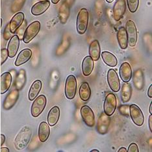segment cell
Returning <instances> with one entry per match:
<instances>
[{
  "mask_svg": "<svg viewBox=\"0 0 152 152\" xmlns=\"http://www.w3.org/2000/svg\"><path fill=\"white\" fill-rule=\"evenodd\" d=\"M110 122V120L109 116L105 114V112L102 113L99 117L98 122V132L101 134H105L107 133L109 128Z\"/></svg>",
  "mask_w": 152,
  "mask_h": 152,
  "instance_id": "obj_12",
  "label": "cell"
},
{
  "mask_svg": "<svg viewBox=\"0 0 152 152\" xmlns=\"http://www.w3.org/2000/svg\"><path fill=\"white\" fill-rule=\"evenodd\" d=\"M70 15V6L64 2L61 5L58 13V16L62 24H65L68 19Z\"/></svg>",
  "mask_w": 152,
  "mask_h": 152,
  "instance_id": "obj_30",
  "label": "cell"
},
{
  "mask_svg": "<svg viewBox=\"0 0 152 152\" xmlns=\"http://www.w3.org/2000/svg\"><path fill=\"white\" fill-rule=\"evenodd\" d=\"M12 76L9 72H5L0 77V93L3 94L7 91L11 86Z\"/></svg>",
  "mask_w": 152,
  "mask_h": 152,
  "instance_id": "obj_14",
  "label": "cell"
},
{
  "mask_svg": "<svg viewBox=\"0 0 152 152\" xmlns=\"http://www.w3.org/2000/svg\"><path fill=\"white\" fill-rule=\"evenodd\" d=\"M129 116L135 125L142 126L144 122V114L140 108L135 104L129 106Z\"/></svg>",
  "mask_w": 152,
  "mask_h": 152,
  "instance_id": "obj_7",
  "label": "cell"
},
{
  "mask_svg": "<svg viewBox=\"0 0 152 152\" xmlns=\"http://www.w3.org/2000/svg\"><path fill=\"white\" fill-rule=\"evenodd\" d=\"M0 151H1V152H9L10 150H9L8 148L3 147V148H0Z\"/></svg>",
  "mask_w": 152,
  "mask_h": 152,
  "instance_id": "obj_41",
  "label": "cell"
},
{
  "mask_svg": "<svg viewBox=\"0 0 152 152\" xmlns=\"http://www.w3.org/2000/svg\"><path fill=\"white\" fill-rule=\"evenodd\" d=\"M133 82L134 87L138 90H142L144 86V78L143 72L141 69H137L134 72L133 75Z\"/></svg>",
  "mask_w": 152,
  "mask_h": 152,
  "instance_id": "obj_21",
  "label": "cell"
},
{
  "mask_svg": "<svg viewBox=\"0 0 152 152\" xmlns=\"http://www.w3.org/2000/svg\"><path fill=\"white\" fill-rule=\"evenodd\" d=\"M81 115L83 122L86 125L90 127H94L95 125V117L94 112L87 105H84L81 108Z\"/></svg>",
  "mask_w": 152,
  "mask_h": 152,
  "instance_id": "obj_9",
  "label": "cell"
},
{
  "mask_svg": "<svg viewBox=\"0 0 152 152\" xmlns=\"http://www.w3.org/2000/svg\"><path fill=\"white\" fill-rule=\"evenodd\" d=\"M107 81L110 88L115 92H118L120 89V82L118 75L115 70L109 69L107 72Z\"/></svg>",
  "mask_w": 152,
  "mask_h": 152,
  "instance_id": "obj_10",
  "label": "cell"
},
{
  "mask_svg": "<svg viewBox=\"0 0 152 152\" xmlns=\"http://www.w3.org/2000/svg\"><path fill=\"white\" fill-rule=\"evenodd\" d=\"M60 0H51V2H52L53 4H57V3H58Z\"/></svg>",
  "mask_w": 152,
  "mask_h": 152,
  "instance_id": "obj_45",
  "label": "cell"
},
{
  "mask_svg": "<svg viewBox=\"0 0 152 152\" xmlns=\"http://www.w3.org/2000/svg\"><path fill=\"white\" fill-rule=\"evenodd\" d=\"M126 10V0H117L113 7L114 18L116 21L119 20L122 18Z\"/></svg>",
  "mask_w": 152,
  "mask_h": 152,
  "instance_id": "obj_13",
  "label": "cell"
},
{
  "mask_svg": "<svg viewBox=\"0 0 152 152\" xmlns=\"http://www.w3.org/2000/svg\"><path fill=\"white\" fill-rule=\"evenodd\" d=\"M47 99L46 96L44 95H40L34 99V101L31 106V115L33 117H37L40 116L44 111L45 107L46 106Z\"/></svg>",
  "mask_w": 152,
  "mask_h": 152,
  "instance_id": "obj_3",
  "label": "cell"
},
{
  "mask_svg": "<svg viewBox=\"0 0 152 152\" xmlns=\"http://www.w3.org/2000/svg\"><path fill=\"white\" fill-rule=\"evenodd\" d=\"M128 152H139V150L138 146L135 143H131L128 148V150H127Z\"/></svg>",
  "mask_w": 152,
  "mask_h": 152,
  "instance_id": "obj_38",
  "label": "cell"
},
{
  "mask_svg": "<svg viewBox=\"0 0 152 152\" xmlns=\"http://www.w3.org/2000/svg\"><path fill=\"white\" fill-rule=\"evenodd\" d=\"M0 143H1V141H0ZM0 146H1V144H0Z\"/></svg>",
  "mask_w": 152,
  "mask_h": 152,
  "instance_id": "obj_50",
  "label": "cell"
},
{
  "mask_svg": "<svg viewBox=\"0 0 152 152\" xmlns=\"http://www.w3.org/2000/svg\"><path fill=\"white\" fill-rule=\"evenodd\" d=\"M148 95L149 97L150 98L152 97V84H151V86L148 88Z\"/></svg>",
  "mask_w": 152,
  "mask_h": 152,
  "instance_id": "obj_40",
  "label": "cell"
},
{
  "mask_svg": "<svg viewBox=\"0 0 152 152\" xmlns=\"http://www.w3.org/2000/svg\"><path fill=\"white\" fill-rule=\"evenodd\" d=\"M26 81V71L23 69H21L19 73L17 76L16 79L15 80V86L17 89H21L24 84H25Z\"/></svg>",
  "mask_w": 152,
  "mask_h": 152,
  "instance_id": "obj_31",
  "label": "cell"
},
{
  "mask_svg": "<svg viewBox=\"0 0 152 152\" xmlns=\"http://www.w3.org/2000/svg\"><path fill=\"white\" fill-rule=\"evenodd\" d=\"M148 124H149V127H150V130L151 131V132L152 131V114L150 115L149 117V120H148Z\"/></svg>",
  "mask_w": 152,
  "mask_h": 152,
  "instance_id": "obj_39",
  "label": "cell"
},
{
  "mask_svg": "<svg viewBox=\"0 0 152 152\" xmlns=\"http://www.w3.org/2000/svg\"><path fill=\"white\" fill-rule=\"evenodd\" d=\"M50 129L48 123L45 122H41L39 128V138L41 142H45L49 138Z\"/></svg>",
  "mask_w": 152,
  "mask_h": 152,
  "instance_id": "obj_23",
  "label": "cell"
},
{
  "mask_svg": "<svg viewBox=\"0 0 152 152\" xmlns=\"http://www.w3.org/2000/svg\"><path fill=\"white\" fill-rule=\"evenodd\" d=\"M1 24L0 23V31H1Z\"/></svg>",
  "mask_w": 152,
  "mask_h": 152,
  "instance_id": "obj_49",
  "label": "cell"
},
{
  "mask_svg": "<svg viewBox=\"0 0 152 152\" xmlns=\"http://www.w3.org/2000/svg\"><path fill=\"white\" fill-rule=\"evenodd\" d=\"M26 26H27V22L26 20H25V21H23L22 25L19 27V28L17 30H18V32H17V35L18 36L20 39H23V34L26 30Z\"/></svg>",
  "mask_w": 152,
  "mask_h": 152,
  "instance_id": "obj_34",
  "label": "cell"
},
{
  "mask_svg": "<svg viewBox=\"0 0 152 152\" xmlns=\"http://www.w3.org/2000/svg\"><path fill=\"white\" fill-rule=\"evenodd\" d=\"M127 6L131 13H135L139 5V0H127Z\"/></svg>",
  "mask_w": 152,
  "mask_h": 152,
  "instance_id": "obj_33",
  "label": "cell"
},
{
  "mask_svg": "<svg viewBox=\"0 0 152 152\" xmlns=\"http://www.w3.org/2000/svg\"><path fill=\"white\" fill-rule=\"evenodd\" d=\"M19 97V90L18 89H13L9 93V94L7 95L6 98L3 102V106L5 110H10L15 106L18 101Z\"/></svg>",
  "mask_w": 152,
  "mask_h": 152,
  "instance_id": "obj_11",
  "label": "cell"
},
{
  "mask_svg": "<svg viewBox=\"0 0 152 152\" xmlns=\"http://www.w3.org/2000/svg\"><path fill=\"white\" fill-rule=\"evenodd\" d=\"M0 64H1V62H0Z\"/></svg>",
  "mask_w": 152,
  "mask_h": 152,
  "instance_id": "obj_51",
  "label": "cell"
},
{
  "mask_svg": "<svg viewBox=\"0 0 152 152\" xmlns=\"http://www.w3.org/2000/svg\"><path fill=\"white\" fill-rule=\"evenodd\" d=\"M102 57L104 63L110 67H115L118 63V60L116 56L109 52H103L102 53Z\"/></svg>",
  "mask_w": 152,
  "mask_h": 152,
  "instance_id": "obj_29",
  "label": "cell"
},
{
  "mask_svg": "<svg viewBox=\"0 0 152 152\" xmlns=\"http://www.w3.org/2000/svg\"><path fill=\"white\" fill-rule=\"evenodd\" d=\"M11 34L12 33L11 32V30H10L9 24H8L5 28L4 33H3V37L5 40H9L11 38Z\"/></svg>",
  "mask_w": 152,
  "mask_h": 152,
  "instance_id": "obj_37",
  "label": "cell"
},
{
  "mask_svg": "<svg viewBox=\"0 0 152 152\" xmlns=\"http://www.w3.org/2000/svg\"><path fill=\"white\" fill-rule=\"evenodd\" d=\"M116 109V98L115 94H109L106 96L104 104H103V110L105 114L111 116Z\"/></svg>",
  "mask_w": 152,
  "mask_h": 152,
  "instance_id": "obj_8",
  "label": "cell"
},
{
  "mask_svg": "<svg viewBox=\"0 0 152 152\" xmlns=\"http://www.w3.org/2000/svg\"><path fill=\"white\" fill-rule=\"evenodd\" d=\"M60 117V109L57 106H54L50 110L48 114V125L53 127L57 123Z\"/></svg>",
  "mask_w": 152,
  "mask_h": 152,
  "instance_id": "obj_19",
  "label": "cell"
},
{
  "mask_svg": "<svg viewBox=\"0 0 152 152\" xmlns=\"http://www.w3.org/2000/svg\"><path fill=\"white\" fill-rule=\"evenodd\" d=\"M91 152H99V150H93L91 151Z\"/></svg>",
  "mask_w": 152,
  "mask_h": 152,
  "instance_id": "obj_48",
  "label": "cell"
},
{
  "mask_svg": "<svg viewBox=\"0 0 152 152\" xmlns=\"http://www.w3.org/2000/svg\"><path fill=\"white\" fill-rule=\"evenodd\" d=\"M20 46V39L18 36L17 35H15L12 36L7 46V51L9 57L10 58H14L16 54H17V52L18 50V48Z\"/></svg>",
  "mask_w": 152,
  "mask_h": 152,
  "instance_id": "obj_16",
  "label": "cell"
},
{
  "mask_svg": "<svg viewBox=\"0 0 152 152\" xmlns=\"http://www.w3.org/2000/svg\"><path fill=\"white\" fill-rule=\"evenodd\" d=\"M100 46L99 41L98 40H94L90 44L89 46V55L94 61H97L99 60L100 56Z\"/></svg>",
  "mask_w": 152,
  "mask_h": 152,
  "instance_id": "obj_24",
  "label": "cell"
},
{
  "mask_svg": "<svg viewBox=\"0 0 152 152\" xmlns=\"http://www.w3.org/2000/svg\"><path fill=\"white\" fill-rule=\"evenodd\" d=\"M40 30V23L39 21H34L30 24L27 27L23 34V41L25 43H29L31 41L37 34L39 33Z\"/></svg>",
  "mask_w": 152,
  "mask_h": 152,
  "instance_id": "obj_4",
  "label": "cell"
},
{
  "mask_svg": "<svg viewBox=\"0 0 152 152\" xmlns=\"http://www.w3.org/2000/svg\"><path fill=\"white\" fill-rule=\"evenodd\" d=\"M120 77L124 82H128L132 77V70L130 65L124 62L120 67Z\"/></svg>",
  "mask_w": 152,
  "mask_h": 152,
  "instance_id": "obj_18",
  "label": "cell"
},
{
  "mask_svg": "<svg viewBox=\"0 0 152 152\" xmlns=\"http://www.w3.org/2000/svg\"><path fill=\"white\" fill-rule=\"evenodd\" d=\"M74 0H66V3L69 6H71V5L74 3Z\"/></svg>",
  "mask_w": 152,
  "mask_h": 152,
  "instance_id": "obj_44",
  "label": "cell"
},
{
  "mask_svg": "<svg viewBox=\"0 0 152 152\" xmlns=\"http://www.w3.org/2000/svg\"><path fill=\"white\" fill-rule=\"evenodd\" d=\"M126 31L129 45L131 47L134 46L137 42V30L135 24L132 20H129L126 22Z\"/></svg>",
  "mask_w": 152,
  "mask_h": 152,
  "instance_id": "obj_6",
  "label": "cell"
},
{
  "mask_svg": "<svg viewBox=\"0 0 152 152\" xmlns=\"http://www.w3.org/2000/svg\"><path fill=\"white\" fill-rule=\"evenodd\" d=\"M24 21V14L22 12H19L16 13L14 16L11 22L9 23L10 30L12 33H15L17 32V30L19 28V27L22 25Z\"/></svg>",
  "mask_w": 152,
  "mask_h": 152,
  "instance_id": "obj_17",
  "label": "cell"
},
{
  "mask_svg": "<svg viewBox=\"0 0 152 152\" xmlns=\"http://www.w3.org/2000/svg\"><path fill=\"white\" fill-rule=\"evenodd\" d=\"M42 82L40 80L34 81L31 86L29 91V99L30 101H33L39 95L41 89H42Z\"/></svg>",
  "mask_w": 152,
  "mask_h": 152,
  "instance_id": "obj_26",
  "label": "cell"
},
{
  "mask_svg": "<svg viewBox=\"0 0 152 152\" xmlns=\"http://www.w3.org/2000/svg\"><path fill=\"white\" fill-rule=\"evenodd\" d=\"M94 60L91 56H86L82 63V71L84 76H89L94 69Z\"/></svg>",
  "mask_w": 152,
  "mask_h": 152,
  "instance_id": "obj_22",
  "label": "cell"
},
{
  "mask_svg": "<svg viewBox=\"0 0 152 152\" xmlns=\"http://www.w3.org/2000/svg\"><path fill=\"white\" fill-rule=\"evenodd\" d=\"M32 56V51L29 48H26V49L22 50L18 56L16 58L15 61L16 66H20V65L26 63V62L28 61Z\"/></svg>",
  "mask_w": 152,
  "mask_h": 152,
  "instance_id": "obj_20",
  "label": "cell"
},
{
  "mask_svg": "<svg viewBox=\"0 0 152 152\" xmlns=\"http://www.w3.org/2000/svg\"><path fill=\"white\" fill-rule=\"evenodd\" d=\"M32 136V131L29 127H24L15 138V146L16 150H22L29 144Z\"/></svg>",
  "mask_w": 152,
  "mask_h": 152,
  "instance_id": "obj_1",
  "label": "cell"
},
{
  "mask_svg": "<svg viewBox=\"0 0 152 152\" xmlns=\"http://www.w3.org/2000/svg\"><path fill=\"white\" fill-rule=\"evenodd\" d=\"M119 112L123 116H129V106L127 105H122L119 107Z\"/></svg>",
  "mask_w": 152,
  "mask_h": 152,
  "instance_id": "obj_35",
  "label": "cell"
},
{
  "mask_svg": "<svg viewBox=\"0 0 152 152\" xmlns=\"http://www.w3.org/2000/svg\"><path fill=\"white\" fill-rule=\"evenodd\" d=\"M9 57V54H8V51L7 49L6 48H3V49L1 50V64H3L7 60V58Z\"/></svg>",
  "mask_w": 152,
  "mask_h": 152,
  "instance_id": "obj_36",
  "label": "cell"
},
{
  "mask_svg": "<svg viewBox=\"0 0 152 152\" xmlns=\"http://www.w3.org/2000/svg\"><path fill=\"white\" fill-rule=\"evenodd\" d=\"M65 95L68 99H73L77 91V80L75 76L69 75L65 83Z\"/></svg>",
  "mask_w": 152,
  "mask_h": 152,
  "instance_id": "obj_5",
  "label": "cell"
},
{
  "mask_svg": "<svg viewBox=\"0 0 152 152\" xmlns=\"http://www.w3.org/2000/svg\"><path fill=\"white\" fill-rule=\"evenodd\" d=\"M50 2L48 0H43L35 3L31 8V13L34 16H39L46 12L50 7Z\"/></svg>",
  "mask_w": 152,
  "mask_h": 152,
  "instance_id": "obj_15",
  "label": "cell"
},
{
  "mask_svg": "<svg viewBox=\"0 0 152 152\" xmlns=\"http://www.w3.org/2000/svg\"><path fill=\"white\" fill-rule=\"evenodd\" d=\"M25 2L26 0H15L11 7L12 12L16 13L19 11L23 7Z\"/></svg>",
  "mask_w": 152,
  "mask_h": 152,
  "instance_id": "obj_32",
  "label": "cell"
},
{
  "mask_svg": "<svg viewBox=\"0 0 152 152\" xmlns=\"http://www.w3.org/2000/svg\"><path fill=\"white\" fill-rule=\"evenodd\" d=\"M107 1V2H108V3H112L114 0H106Z\"/></svg>",
  "mask_w": 152,
  "mask_h": 152,
  "instance_id": "obj_47",
  "label": "cell"
},
{
  "mask_svg": "<svg viewBox=\"0 0 152 152\" xmlns=\"http://www.w3.org/2000/svg\"><path fill=\"white\" fill-rule=\"evenodd\" d=\"M117 39L120 45V47L123 50H125L127 47V35L126 31V28L124 27H121L119 28L118 33H117Z\"/></svg>",
  "mask_w": 152,
  "mask_h": 152,
  "instance_id": "obj_25",
  "label": "cell"
},
{
  "mask_svg": "<svg viewBox=\"0 0 152 152\" xmlns=\"http://www.w3.org/2000/svg\"><path fill=\"white\" fill-rule=\"evenodd\" d=\"M149 112H150V114H152V103H151L150 106Z\"/></svg>",
  "mask_w": 152,
  "mask_h": 152,
  "instance_id": "obj_46",
  "label": "cell"
},
{
  "mask_svg": "<svg viewBox=\"0 0 152 152\" xmlns=\"http://www.w3.org/2000/svg\"><path fill=\"white\" fill-rule=\"evenodd\" d=\"M118 152H126V151H127V150H126V148L122 147V148H120V149L118 150Z\"/></svg>",
  "mask_w": 152,
  "mask_h": 152,
  "instance_id": "obj_43",
  "label": "cell"
},
{
  "mask_svg": "<svg viewBox=\"0 0 152 152\" xmlns=\"http://www.w3.org/2000/svg\"><path fill=\"white\" fill-rule=\"evenodd\" d=\"M89 20V14L87 9L83 8L79 11L77 17V31L83 35L87 32Z\"/></svg>",
  "mask_w": 152,
  "mask_h": 152,
  "instance_id": "obj_2",
  "label": "cell"
},
{
  "mask_svg": "<svg viewBox=\"0 0 152 152\" xmlns=\"http://www.w3.org/2000/svg\"><path fill=\"white\" fill-rule=\"evenodd\" d=\"M132 94V88L128 82H125L122 85L121 90V100L123 103H127L129 101Z\"/></svg>",
  "mask_w": 152,
  "mask_h": 152,
  "instance_id": "obj_27",
  "label": "cell"
},
{
  "mask_svg": "<svg viewBox=\"0 0 152 152\" xmlns=\"http://www.w3.org/2000/svg\"><path fill=\"white\" fill-rule=\"evenodd\" d=\"M5 141V136L4 134H1V146L4 144Z\"/></svg>",
  "mask_w": 152,
  "mask_h": 152,
  "instance_id": "obj_42",
  "label": "cell"
},
{
  "mask_svg": "<svg viewBox=\"0 0 152 152\" xmlns=\"http://www.w3.org/2000/svg\"><path fill=\"white\" fill-rule=\"evenodd\" d=\"M79 94L83 101H88V99L91 97V90L87 82L82 83L80 88H79Z\"/></svg>",
  "mask_w": 152,
  "mask_h": 152,
  "instance_id": "obj_28",
  "label": "cell"
}]
</instances>
